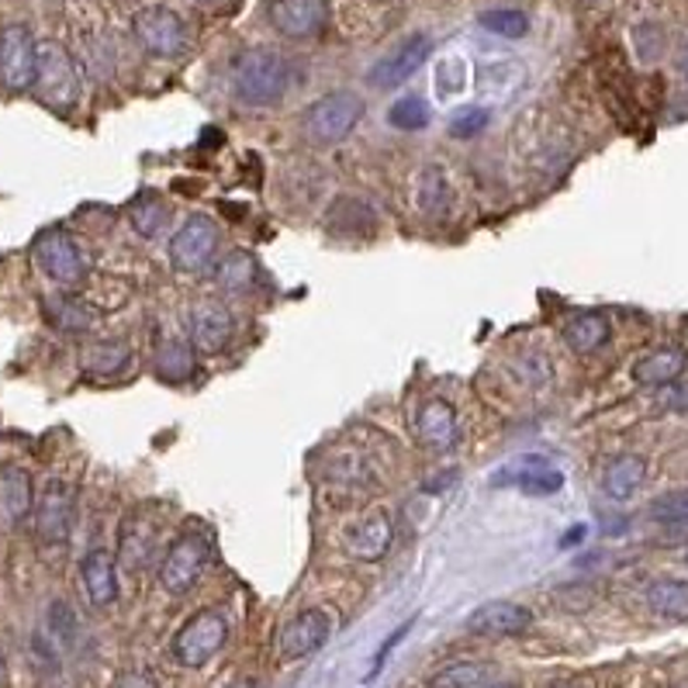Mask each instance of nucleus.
I'll list each match as a JSON object with an SVG mask.
<instances>
[{
    "mask_svg": "<svg viewBox=\"0 0 688 688\" xmlns=\"http://www.w3.org/2000/svg\"><path fill=\"white\" fill-rule=\"evenodd\" d=\"M291 87V59H284L274 49H243L232 66V90L246 108L277 104Z\"/></svg>",
    "mask_w": 688,
    "mask_h": 688,
    "instance_id": "obj_1",
    "label": "nucleus"
},
{
    "mask_svg": "<svg viewBox=\"0 0 688 688\" xmlns=\"http://www.w3.org/2000/svg\"><path fill=\"white\" fill-rule=\"evenodd\" d=\"M364 101L360 93L353 90H332V93H322L319 101H312L301 114V132L308 142H315V146H336L343 142L353 129L360 125L364 118Z\"/></svg>",
    "mask_w": 688,
    "mask_h": 688,
    "instance_id": "obj_2",
    "label": "nucleus"
},
{
    "mask_svg": "<svg viewBox=\"0 0 688 688\" xmlns=\"http://www.w3.org/2000/svg\"><path fill=\"white\" fill-rule=\"evenodd\" d=\"M35 93L42 104L56 111L74 108L80 98V74L77 63L59 42H38V66H35Z\"/></svg>",
    "mask_w": 688,
    "mask_h": 688,
    "instance_id": "obj_3",
    "label": "nucleus"
},
{
    "mask_svg": "<svg viewBox=\"0 0 688 688\" xmlns=\"http://www.w3.org/2000/svg\"><path fill=\"white\" fill-rule=\"evenodd\" d=\"M225 640H229L225 615L215 609H201L177 630L174 657L184 664V668H204V664L225 647Z\"/></svg>",
    "mask_w": 688,
    "mask_h": 688,
    "instance_id": "obj_4",
    "label": "nucleus"
},
{
    "mask_svg": "<svg viewBox=\"0 0 688 688\" xmlns=\"http://www.w3.org/2000/svg\"><path fill=\"white\" fill-rule=\"evenodd\" d=\"M35 264L59 288L74 291L87 280V256L77 240L63 229H49L35 240Z\"/></svg>",
    "mask_w": 688,
    "mask_h": 688,
    "instance_id": "obj_5",
    "label": "nucleus"
},
{
    "mask_svg": "<svg viewBox=\"0 0 688 688\" xmlns=\"http://www.w3.org/2000/svg\"><path fill=\"white\" fill-rule=\"evenodd\" d=\"M208 564H211L208 540L198 536V533H184L163 554L159 585L170 591V596H184V591H191L201 581V575L208 572Z\"/></svg>",
    "mask_w": 688,
    "mask_h": 688,
    "instance_id": "obj_6",
    "label": "nucleus"
},
{
    "mask_svg": "<svg viewBox=\"0 0 688 688\" xmlns=\"http://www.w3.org/2000/svg\"><path fill=\"white\" fill-rule=\"evenodd\" d=\"M74 509H77V491L59 478L45 481L42 495L35 498V536L42 547H66L69 530H74Z\"/></svg>",
    "mask_w": 688,
    "mask_h": 688,
    "instance_id": "obj_7",
    "label": "nucleus"
},
{
    "mask_svg": "<svg viewBox=\"0 0 688 688\" xmlns=\"http://www.w3.org/2000/svg\"><path fill=\"white\" fill-rule=\"evenodd\" d=\"M222 229L208 215H191L170 240V264L180 274H204L219 253Z\"/></svg>",
    "mask_w": 688,
    "mask_h": 688,
    "instance_id": "obj_8",
    "label": "nucleus"
},
{
    "mask_svg": "<svg viewBox=\"0 0 688 688\" xmlns=\"http://www.w3.org/2000/svg\"><path fill=\"white\" fill-rule=\"evenodd\" d=\"M132 32H135V42L146 49L149 56H159V59H174L187 49V29H184V18L170 8H142L135 18H132Z\"/></svg>",
    "mask_w": 688,
    "mask_h": 688,
    "instance_id": "obj_9",
    "label": "nucleus"
},
{
    "mask_svg": "<svg viewBox=\"0 0 688 688\" xmlns=\"http://www.w3.org/2000/svg\"><path fill=\"white\" fill-rule=\"evenodd\" d=\"M38 66V42L25 25L0 29V87L8 90H32Z\"/></svg>",
    "mask_w": 688,
    "mask_h": 688,
    "instance_id": "obj_10",
    "label": "nucleus"
},
{
    "mask_svg": "<svg viewBox=\"0 0 688 688\" xmlns=\"http://www.w3.org/2000/svg\"><path fill=\"white\" fill-rule=\"evenodd\" d=\"M430 53H433V38L430 35H422V32L419 35H409L406 42H398L385 59L374 63L367 80L377 90H395V87H401V84L412 80L419 74L422 63L430 59Z\"/></svg>",
    "mask_w": 688,
    "mask_h": 688,
    "instance_id": "obj_11",
    "label": "nucleus"
},
{
    "mask_svg": "<svg viewBox=\"0 0 688 688\" xmlns=\"http://www.w3.org/2000/svg\"><path fill=\"white\" fill-rule=\"evenodd\" d=\"M235 332V319L229 312V304L219 298H201L191 308V346L204 357H215L222 353Z\"/></svg>",
    "mask_w": 688,
    "mask_h": 688,
    "instance_id": "obj_12",
    "label": "nucleus"
},
{
    "mask_svg": "<svg viewBox=\"0 0 688 688\" xmlns=\"http://www.w3.org/2000/svg\"><path fill=\"white\" fill-rule=\"evenodd\" d=\"M530 626H533V612L519 602H509V599H495V602L478 606L464 623V630L470 636H519Z\"/></svg>",
    "mask_w": 688,
    "mask_h": 688,
    "instance_id": "obj_13",
    "label": "nucleus"
},
{
    "mask_svg": "<svg viewBox=\"0 0 688 688\" xmlns=\"http://www.w3.org/2000/svg\"><path fill=\"white\" fill-rule=\"evenodd\" d=\"M267 21L284 38H315L325 25V0H270Z\"/></svg>",
    "mask_w": 688,
    "mask_h": 688,
    "instance_id": "obj_14",
    "label": "nucleus"
},
{
    "mask_svg": "<svg viewBox=\"0 0 688 688\" xmlns=\"http://www.w3.org/2000/svg\"><path fill=\"white\" fill-rule=\"evenodd\" d=\"M329 633H332L329 612L325 609H304L280 630V654L288 661L312 657L315 651H322L329 644Z\"/></svg>",
    "mask_w": 688,
    "mask_h": 688,
    "instance_id": "obj_15",
    "label": "nucleus"
},
{
    "mask_svg": "<svg viewBox=\"0 0 688 688\" xmlns=\"http://www.w3.org/2000/svg\"><path fill=\"white\" fill-rule=\"evenodd\" d=\"M415 436L425 450H433V454L454 450L460 440V422H457L454 406H446L443 398H425L415 412Z\"/></svg>",
    "mask_w": 688,
    "mask_h": 688,
    "instance_id": "obj_16",
    "label": "nucleus"
},
{
    "mask_svg": "<svg viewBox=\"0 0 688 688\" xmlns=\"http://www.w3.org/2000/svg\"><path fill=\"white\" fill-rule=\"evenodd\" d=\"M506 481H512L530 498H551L564 488V474L547 457H519L506 470L495 474V485H506Z\"/></svg>",
    "mask_w": 688,
    "mask_h": 688,
    "instance_id": "obj_17",
    "label": "nucleus"
},
{
    "mask_svg": "<svg viewBox=\"0 0 688 688\" xmlns=\"http://www.w3.org/2000/svg\"><path fill=\"white\" fill-rule=\"evenodd\" d=\"M391 540H395L391 515L385 509H374L360 519L357 526L346 530V554L364 561V564H377L388 557Z\"/></svg>",
    "mask_w": 688,
    "mask_h": 688,
    "instance_id": "obj_18",
    "label": "nucleus"
},
{
    "mask_svg": "<svg viewBox=\"0 0 688 688\" xmlns=\"http://www.w3.org/2000/svg\"><path fill=\"white\" fill-rule=\"evenodd\" d=\"M35 509V481L25 467H0V526L18 530Z\"/></svg>",
    "mask_w": 688,
    "mask_h": 688,
    "instance_id": "obj_19",
    "label": "nucleus"
},
{
    "mask_svg": "<svg viewBox=\"0 0 688 688\" xmlns=\"http://www.w3.org/2000/svg\"><path fill=\"white\" fill-rule=\"evenodd\" d=\"M80 581H84V591L90 606L98 609H108L118 602V567H114V557L101 547H93L84 554L80 561Z\"/></svg>",
    "mask_w": 688,
    "mask_h": 688,
    "instance_id": "obj_20",
    "label": "nucleus"
},
{
    "mask_svg": "<svg viewBox=\"0 0 688 688\" xmlns=\"http://www.w3.org/2000/svg\"><path fill=\"white\" fill-rule=\"evenodd\" d=\"M685 364H688V357L681 346H661V349H651L647 357H640L630 374H633V381L644 388H664V385L678 381Z\"/></svg>",
    "mask_w": 688,
    "mask_h": 688,
    "instance_id": "obj_21",
    "label": "nucleus"
},
{
    "mask_svg": "<svg viewBox=\"0 0 688 688\" xmlns=\"http://www.w3.org/2000/svg\"><path fill=\"white\" fill-rule=\"evenodd\" d=\"M647 478V460L636 457V454H623L606 464L602 470V491L612 502H626V498L636 495V488L644 485Z\"/></svg>",
    "mask_w": 688,
    "mask_h": 688,
    "instance_id": "obj_22",
    "label": "nucleus"
},
{
    "mask_svg": "<svg viewBox=\"0 0 688 688\" xmlns=\"http://www.w3.org/2000/svg\"><path fill=\"white\" fill-rule=\"evenodd\" d=\"M612 336L609 319L602 312H578L564 322V343L575 353H596Z\"/></svg>",
    "mask_w": 688,
    "mask_h": 688,
    "instance_id": "obj_23",
    "label": "nucleus"
},
{
    "mask_svg": "<svg viewBox=\"0 0 688 688\" xmlns=\"http://www.w3.org/2000/svg\"><path fill=\"white\" fill-rule=\"evenodd\" d=\"M647 606L661 620H675L685 623L688 620V581L678 578H657L647 585Z\"/></svg>",
    "mask_w": 688,
    "mask_h": 688,
    "instance_id": "obj_24",
    "label": "nucleus"
},
{
    "mask_svg": "<svg viewBox=\"0 0 688 688\" xmlns=\"http://www.w3.org/2000/svg\"><path fill=\"white\" fill-rule=\"evenodd\" d=\"M84 374L90 377H114L132 364V346L125 340H104L84 349Z\"/></svg>",
    "mask_w": 688,
    "mask_h": 688,
    "instance_id": "obj_25",
    "label": "nucleus"
},
{
    "mask_svg": "<svg viewBox=\"0 0 688 688\" xmlns=\"http://www.w3.org/2000/svg\"><path fill=\"white\" fill-rule=\"evenodd\" d=\"M129 222L142 240H156V235H163L166 225H170V208H166V201L156 191H142L129 204Z\"/></svg>",
    "mask_w": 688,
    "mask_h": 688,
    "instance_id": "obj_26",
    "label": "nucleus"
},
{
    "mask_svg": "<svg viewBox=\"0 0 688 688\" xmlns=\"http://www.w3.org/2000/svg\"><path fill=\"white\" fill-rule=\"evenodd\" d=\"M259 270H256V259L246 253V249H235L229 253L219 270H215V280H219V288L222 291H232V295H246L253 284H256Z\"/></svg>",
    "mask_w": 688,
    "mask_h": 688,
    "instance_id": "obj_27",
    "label": "nucleus"
},
{
    "mask_svg": "<svg viewBox=\"0 0 688 688\" xmlns=\"http://www.w3.org/2000/svg\"><path fill=\"white\" fill-rule=\"evenodd\" d=\"M488 678H491L488 664H481V661H454V664H446V668H440L425 688H481V685H488Z\"/></svg>",
    "mask_w": 688,
    "mask_h": 688,
    "instance_id": "obj_28",
    "label": "nucleus"
},
{
    "mask_svg": "<svg viewBox=\"0 0 688 688\" xmlns=\"http://www.w3.org/2000/svg\"><path fill=\"white\" fill-rule=\"evenodd\" d=\"M388 122L391 129H401V132H422L430 125V104H425L419 93H409V98H401L388 108Z\"/></svg>",
    "mask_w": 688,
    "mask_h": 688,
    "instance_id": "obj_29",
    "label": "nucleus"
},
{
    "mask_svg": "<svg viewBox=\"0 0 688 688\" xmlns=\"http://www.w3.org/2000/svg\"><path fill=\"white\" fill-rule=\"evenodd\" d=\"M481 29H488L491 35H502V38H523L530 32V18L519 8H495V11L481 14Z\"/></svg>",
    "mask_w": 688,
    "mask_h": 688,
    "instance_id": "obj_30",
    "label": "nucleus"
},
{
    "mask_svg": "<svg viewBox=\"0 0 688 688\" xmlns=\"http://www.w3.org/2000/svg\"><path fill=\"white\" fill-rule=\"evenodd\" d=\"M647 515L654 519V523H664V526H681V523H688V488L657 495L654 502L647 506Z\"/></svg>",
    "mask_w": 688,
    "mask_h": 688,
    "instance_id": "obj_31",
    "label": "nucleus"
},
{
    "mask_svg": "<svg viewBox=\"0 0 688 688\" xmlns=\"http://www.w3.org/2000/svg\"><path fill=\"white\" fill-rule=\"evenodd\" d=\"M45 315L56 329H66V332H80V329H90L93 325V315L87 308L74 298H59V301H49L45 304Z\"/></svg>",
    "mask_w": 688,
    "mask_h": 688,
    "instance_id": "obj_32",
    "label": "nucleus"
},
{
    "mask_svg": "<svg viewBox=\"0 0 688 688\" xmlns=\"http://www.w3.org/2000/svg\"><path fill=\"white\" fill-rule=\"evenodd\" d=\"M77 612H74V606L69 602H63V599H56L53 606H49V633H53V640L59 647H74V640H77Z\"/></svg>",
    "mask_w": 688,
    "mask_h": 688,
    "instance_id": "obj_33",
    "label": "nucleus"
},
{
    "mask_svg": "<svg viewBox=\"0 0 688 688\" xmlns=\"http://www.w3.org/2000/svg\"><path fill=\"white\" fill-rule=\"evenodd\" d=\"M156 370L166 381H184V374H191V353L180 343H166L159 353H156Z\"/></svg>",
    "mask_w": 688,
    "mask_h": 688,
    "instance_id": "obj_34",
    "label": "nucleus"
},
{
    "mask_svg": "<svg viewBox=\"0 0 688 688\" xmlns=\"http://www.w3.org/2000/svg\"><path fill=\"white\" fill-rule=\"evenodd\" d=\"M481 129H488V111L485 108H464L450 118V135L454 138H474Z\"/></svg>",
    "mask_w": 688,
    "mask_h": 688,
    "instance_id": "obj_35",
    "label": "nucleus"
},
{
    "mask_svg": "<svg viewBox=\"0 0 688 688\" xmlns=\"http://www.w3.org/2000/svg\"><path fill=\"white\" fill-rule=\"evenodd\" d=\"M412 623H415V620H409V623H401V626H398V630H395V633H391V636L385 640V647H381V651H377V657H374V668H370L367 681H370V678H377V672H381V668H385V661H388V654H391V651H395V647L401 644V640H406V636H409Z\"/></svg>",
    "mask_w": 688,
    "mask_h": 688,
    "instance_id": "obj_36",
    "label": "nucleus"
},
{
    "mask_svg": "<svg viewBox=\"0 0 688 688\" xmlns=\"http://www.w3.org/2000/svg\"><path fill=\"white\" fill-rule=\"evenodd\" d=\"M657 401H661L664 409H688V385H678V381L664 385L661 395H657Z\"/></svg>",
    "mask_w": 688,
    "mask_h": 688,
    "instance_id": "obj_37",
    "label": "nucleus"
},
{
    "mask_svg": "<svg viewBox=\"0 0 688 688\" xmlns=\"http://www.w3.org/2000/svg\"><path fill=\"white\" fill-rule=\"evenodd\" d=\"M118 688H159V681L153 672L135 668V672H125L122 678H118Z\"/></svg>",
    "mask_w": 688,
    "mask_h": 688,
    "instance_id": "obj_38",
    "label": "nucleus"
},
{
    "mask_svg": "<svg viewBox=\"0 0 688 688\" xmlns=\"http://www.w3.org/2000/svg\"><path fill=\"white\" fill-rule=\"evenodd\" d=\"M585 533H588L585 526H575V530H567V533L561 536V547H564V551H572V547H578V543L585 540Z\"/></svg>",
    "mask_w": 688,
    "mask_h": 688,
    "instance_id": "obj_39",
    "label": "nucleus"
},
{
    "mask_svg": "<svg viewBox=\"0 0 688 688\" xmlns=\"http://www.w3.org/2000/svg\"><path fill=\"white\" fill-rule=\"evenodd\" d=\"M678 69H681V77L688 80V38L678 45Z\"/></svg>",
    "mask_w": 688,
    "mask_h": 688,
    "instance_id": "obj_40",
    "label": "nucleus"
},
{
    "mask_svg": "<svg viewBox=\"0 0 688 688\" xmlns=\"http://www.w3.org/2000/svg\"><path fill=\"white\" fill-rule=\"evenodd\" d=\"M8 681V661H4V651H0V685Z\"/></svg>",
    "mask_w": 688,
    "mask_h": 688,
    "instance_id": "obj_41",
    "label": "nucleus"
},
{
    "mask_svg": "<svg viewBox=\"0 0 688 688\" xmlns=\"http://www.w3.org/2000/svg\"><path fill=\"white\" fill-rule=\"evenodd\" d=\"M481 688H515V685H506V681H495V685H481Z\"/></svg>",
    "mask_w": 688,
    "mask_h": 688,
    "instance_id": "obj_42",
    "label": "nucleus"
},
{
    "mask_svg": "<svg viewBox=\"0 0 688 688\" xmlns=\"http://www.w3.org/2000/svg\"><path fill=\"white\" fill-rule=\"evenodd\" d=\"M201 4H219V0H201Z\"/></svg>",
    "mask_w": 688,
    "mask_h": 688,
    "instance_id": "obj_43",
    "label": "nucleus"
},
{
    "mask_svg": "<svg viewBox=\"0 0 688 688\" xmlns=\"http://www.w3.org/2000/svg\"><path fill=\"white\" fill-rule=\"evenodd\" d=\"M561 688H575V685H561Z\"/></svg>",
    "mask_w": 688,
    "mask_h": 688,
    "instance_id": "obj_44",
    "label": "nucleus"
},
{
    "mask_svg": "<svg viewBox=\"0 0 688 688\" xmlns=\"http://www.w3.org/2000/svg\"><path fill=\"white\" fill-rule=\"evenodd\" d=\"M685 564H688V557H685Z\"/></svg>",
    "mask_w": 688,
    "mask_h": 688,
    "instance_id": "obj_45",
    "label": "nucleus"
}]
</instances>
